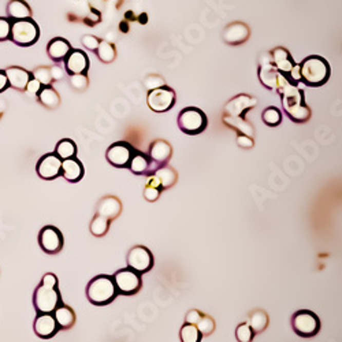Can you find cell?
Wrapping results in <instances>:
<instances>
[{
    "label": "cell",
    "instance_id": "cell-1",
    "mask_svg": "<svg viewBox=\"0 0 342 342\" xmlns=\"http://www.w3.org/2000/svg\"><path fill=\"white\" fill-rule=\"evenodd\" d=\"M277 92L282 96V106H283L286 115L293 122L304 123L310 121L311 110L306 104L304 90L301 88L292 84L289 78L282 74L279 82H278Z\"/></svg>",
    "mask_w": 342,
    "mask_h": 342
},
{
    "label": "cell",
    "instance_id": "cell-2",
    "mask_svg": "<svg viewBox=\"0 0 342 342\" xmlns=\"http://www.w3.org/2000/svg\"><path fill=\"white\" fill-rule=\"evenodd\" d=\"M331 69L329 62L322 56L312 55L300 63V75L301 81L307 86L318 88L325 85L330 78Z\"/></svg>",
    "mask_w": 342,
    "mask_h": 342
},
{
    "label": "cell",
    "instance_id": "cell-3",
    "mask_svg": "<svg viewBox=\"0 0 342 342\" xmlns=\"http://www.w3.org/2000/svg\"><path fill=\"white\" fill-rule=\"evenodd\" d=\"M117 288H115L114 279L108 275H98L88 283L86 288V296L94 306H107L111 301H114L117 297Z\"/></svg>",
    "mask_w": 342,
    "mask_h": 342
},
{
    "label": "cell",
    "instance_id": "cell-4",
    "mask_svg": "<svg viewBox=\"0 0 342 342\" xmlns=\"http://www.w3.org/2000/svg\"><path fill=\"white\" fill-rule=\"evenodd\" d=\"M208 126V118L197 107H186L178 115V127L185 135L196 136L203 133Z\"/></svg>",
    "mask_w": 342,
    "mask_h": 342
},
{
    "label": "cell",
    "instance_id": "cell-5",
    "mask_svg": "<svg viewBox=\"0 0 342 342\" xmlns=\"http://www.w3.org/2000/svg\"><path fill=\"white\" fill-rule=\"evenodd\" d=\"M33 304L39 314H53V311L61 304V293L58 286L41 282L33 296Z\"/></svg>",
    "mask_w": 342,
    "mask_h": 342
},
{
    "label": "cell",
    "instance_id": "cell-6",
    "mask_svg": "<svg viewBox=\"0 0 342 342\" xmlns=\"http://www.w3.org/2000/svg\"><path fill=\"white\" fill-rule=\"evenodd\" d=\"M40 37V29L32 18L28 20L14 21L11 24V34L10 39L12 43L21 47H30L37 43Z\"/></svg>",
    "mask_w": 342,
    "mask_h": 342
},
{
    "label": "cell",
    "instance_id": "cell-7",
    "mask_svg": "<svg viewBox=\"0 0 342 342\" xmlns=\"http://www.w3.org/2000/svg\"><path fill=\"white\" fill-rule=\"evenodd\" d=\"M292 327L294 333L302 338H311L320 330V319L312 311L300 310L292 316Z\"/></svg>",
    "mask_w": 342,
    "mask_h": 342
},
{
    "label": "cell",
    "instance_id": "cell-8",
    "mask_svg": "<svg viewBox=\"0 0 342 342\" xmlns=\"http://www.w3.org/2000/svg\"><path fill=\"white\" fill-rule=\"evenodd\" d=\"M114 283L117 292L123 296H131L141 289V277L130 269H122L114 274Z\"/></svg>",
    "mask_w": 342,
    "mask_h": 342
},
{
    "label": "cell",
    "instance_id": "cell-9",
    "mask_svg": "<svg viewBox=\"0 0 342 342\" xmlns=\"http://www.w3.org/2000/svg\"><path fill=\"white\" fill-rule=\"evenodd\" d=\"M175 100H177V94H175L174 89H171L167 85L149 90L147 98L148 106L155 112H166V111L171 110L174 107Z\"/></svg>",
    "mask_w": 342,
    "mask_h": 342
},
{
    "label": "cell",
    "instance_id": "cell-10",
    "mask_svg": "<svg viewBox=\"0 0 342 342\" xmlns=\"http://www.w3.org/2000/svg\"><path fill=\"white\" fill-rule=\"evenodd\" d=\"M129 269L139 274H145L154 267V255L148 248L137 245L127 253Z\"/></svg>",
    "mask_w": 342,
    "mask_h": 342
},
{
    "label": "cell",
    "instance_id": "cell-11",
    "mask_svg": "<svg viewBox=\"0 0 342 342\" xmlns=\"http://www.w3.org/2000/svg\"><path fill=\"white\" fill-rule=\"evenodd\" d=\"M133 154H135V148L131 147L130 144L126 141H118L110 145L106 152V158L114 167L123 168L129 167Z\"/></svg>",
    "mask_w": 342,
    "mask_h": 342
},
{
    "label": "cell",
    "instance_id": "cell-12",
    "mask_svg": "<svg viewBox=\"0 0 342 342\" xmlns=\"http://www.w3.org/2000/svg\"><path fill=\"white\" fill-rule=\"evenodd\" d=\"M39 244L40 248L48 255H56L63 248V236L61 230L55 226H45L39 234Z\"/></svg>",
    "mask_w": 342,
    "mask_h": 342
},
{
    "label": "cell",
    "instance_id": "cell-13",
    "mask_svg": "<svg viewBox=\"0 0 342 342\" xmlns=\"http://www.w3.org/2000/svg\"><path fill=\"white\" fill-rule=\"evenodd\" d=\"M282 74L275 69V66L271 62L270 52H264L259 58V80L267 89L277 90L278 82Z\"/></svg>",
    "mask_w": 342,
    "mask_h": 342
},
{
    "label": "cell",
    "instance_id": "cell-14",
    "mask_svg": "<svg viewBox=\"0 0 342 342\" xmlns=\"http://www.w3.org/2000/svg\"><path fill=\"white\" fill-rule=\"evenodd\" d=\"M257 99L248 94H238L224 106V114L233 118H245V114L256 107Z\"/></svg>",
    "mask_w": 342,
    "mask_h": 342
},
{
    "label": "cell",
    "instance_id": "cell-15",
    "mask_svg": "<svg viewBox=\"0 0 342 342\" xmlns=\"http://www.w3.org/2000/svg\"><path fill=\"white\" fill-rule=\"evenodd\" d=\"M39 177L47 181L55 179L61 175L62 171V159L56 154H47L40 158L36 167Z\"/></svg>",
    "mask_w": 342,
    "mask_h": 342
},
{
    "label": "cell",
    "instance_id": "cell-16",
    "mask_svg": "<svg viewBox=\"0 0 342 342\" xmlns=\"http://www.w3.org/2000/svg\"><path fill=\"white\" fill-rule=\"evenodd\" d=\"M249 36H251V29L248 25L240 22V21L229 24L222 33V39L229 45L244 44L249 39Z\"/></svg>",
    "mask_w": 342,
    "mask_h": 342
},
{
    "label": "cell",
    "instance_id": "cell-17",
    "mask_svg": "<svg viewBox=\"0 0 342 342\" xmlns=\"http://www.w3.org/2000/svg\"><path fill=\"white\" fill-rule=\"evenodd\" d=\"M65 67L69 75L85 74L89 69V58L81 49H71L65 59Z\"/></svg>",
    "mask_w": 342,
    "mask_h": 342
},
{
    "label": "cell",
    "instance_id": "cell-18",
    "mask_svg": "<svg viewBox=\"0 0 342 342\" xmlns=\"http://www.w3.org/2000/svg\"><path fill=\"white\" fill-rule=\"evenodd\" d=\"M171 155H173V148L164 140H156L149 145L148 156L158 168L166 166L168 163V160L171 159Z\"/></svg>",
    "mask_w": 342,
    "mask_h": 342
},
{
    "label": "cell",
    "instance_id": "cell-19",
    "mask_svg": "<svg viewBox=\"0 0 342 342\" xmlns=\"http://www.w3.org/2000/svg\"><path fill=\"white\" fill-rule=\"evenodd\" d=\"M58 331H59V326L52 314H39L34 320V333L40 338H52Z\"/></svg>",
    "mask_w": 342,
    "mask_h": 342
},
{
    "label": "cell",
    "instance_id": "cell-20",
    "mask_svg": "<svg viewBox=\"0 0 342 342\" xmlns=\"http://www.w3.org/2000/svg\"><path fill=\"white\" fill-rule=\"evenodd\" d=\"M270 55H271V62H273V65L275 66V69L281 74H283L285 77H289L290 71H292L294 66H296L289 51L283 48V47H277V48L273 49V51L270 52Z\"/></svg>",
    "mask_w": 342,
    "mask_h": 342
},
{
    "label": "cell",
    "instance_id": "cell-21",
    "mask_svg": "<svg viewBox=\"0 0 342 342\" xmlns=\"http://www.w3.org/2000/svg\"><path fill=\"white\" fill-rule=\"evenodd\" d=\"M129 168L131 170V173H135L137 175H152L158 170V167L149 159V156L139 151H135V154H133Z\"/></svg>",
    "mask_w": 342,
    "mask_h": 342
},
{
    "label": "cell",
    "instance_id": "cell-22",
    "mask_svg": "<svg viewBox=\"0 0 342 342\" xmlns=\"http://www.w3.org/2000/svg\"><path fill=\"white\" fill-rule=\"evenodd\" d=\"M6 77L8 80V86H12L18 90H25L28 82L33 78L32 73H29L22 67H16V66H11L8 69L4 70Z\"/></svg>",
    "mask_w": 342,
    "mask_h": 342
},
{
    "label": "cell",
    "instance_id": "cell-23",
    "mask_svg": "<svg viewBox=\"0 0 342 342\" xmlns=\"http://www.w3.org/2000/svg\"><path fill=\"white\" fill-rule=\"evenodd\" d=\"M122 212V203L114 196H106L103 197L98 204V215L104 216L108 220L118 218Z\"/></svg>",
    "mask_w": 342,
    "mask_h": 342
},
{
    "label": "cell",
    "instance_id": "cell-24",
    "mask_svg": "<svg viewBox=\"0 0 342 342\" xmlns=\"http://www.w3.org/2000/svg\"><path fill=\"white\" fill-rule=\"evenodd\" d=\"M70 51H71V45L63 37H55V39L49 41L48 47H47L48 56L55 62L65 61L66 56L70 53Z\"/></svg>",
    "mask_w": 342,
    "mask_h": 342
},
{
    "label": "cell",
    "instance_id": "cell-25",
    "mask_svg": "<svg viewBox=\"0 0 342 342\" xmlns=\"http://www.w3.org/2000/svg\"><path fill=\"white\" fill-rule=\"evenodd\" d=\"M84 166L78 159L75 158H70V159L62 160V171L61 174L63 178L69 182H78L80 179L84 177Z\"/></svg>",
    "mask_w": 342,
    "mask_h": 342
},
{
    "label": "cell",
    "instance_id": "cell-26",
    "mask_svg": "<svg viewBox=\"0 0 342 342\" xmlns=\"http://www.w3.org/2000/svg\"><path fill=\"white\" fill-rule=\"evenodd\" d=\"M7 15L12 21H21L32 18V10L24 0H11L7 4Z\"/></svg>",
    "mask_w": 342,
    "mask_h": 342
},
{
    "label": "cell",
    "instance_id": "cell-27",
    "mask_svg": "<svg viewBox=\"0 0 342 342\" xmlns=\"http://www.w3.org/2000/svg\"><path fill=\"white\" fill-rule=\"evenodd\" d=\"M53 316H55L59 329H63V330H69L70 327H73V325L75 323V314L70 307L65 306V304L58 306L56 310L53 311Z\"/></svg>",
    "mask_w": 342,
    "mask_h": 342
},
{
    "label": "cell",
    "instance_id": "cell-28",
    "mask_svg": "<svg viewBox=\"0 0 342 342\" xmlns=\"http://www.w3.org/2000/svg\"><path fill=\"white\" fill-rule=\"evenodd\" d=\"M37 99H39V102L43 104L47 108H58L59 104H61V98H59V93H58L56 90L51 88V86H43L41 90L37 94Z\"/></svg>",
    "mask_w": 342,
    "mask_h": 342
},
{
    "label": "cell",
    "instance_id": "cell-29",
    "mask_svg": "<svg viewBox=\"0 0 342 342\" xmlns=\"http://www.w3.org/2000/svg\"><path fill=\"white\" fill-rule=\"evenodd\" d=\"M223 123L227 125L229 127L234 129L238 135H245L249 136V137H253V135H255L253 126L249 122H246L245 118H233V117L223 115Z\"/></svg>",
    "mask_w": 342,
    "mask_h": 342
},
{
    "label": "cell",
    "instance_id": "cell-30",
    "mask_svg": "<svg viewBox=\"0 0 342 342\" xmlns=\"http://www.w3.org/2000/svg\"><path fill=\"white\" fill-rule=\"evenodd\" d=\"M246 323L251 326L255 334L263 333L269 326V315L265 314L263 310H255L253 312H251Z\"/></svg>",
    "mask_w": 342,
    "mask_h": 342
},
{
    "label": "cell",
    "instance_id": "cell-31",
    "mask_svg": "<svg viewBox=\"0 0 342 342\" xmlns=\"http://www.w3.org/2000/svg\"><path fill=\"white\" fill-rule=\"evenodd\" d=\"M156 175V178L159 179L160 186L163 191L166 189H170L171 186H174L177 181H178V174L174 168L168 167V166H163V167H159L158 170L154 173Z\"/></svg>",
    "mask_w": 342,
    "mask_h": 342
},
{
    "label": "cell",
    "instance_id": "cell-32",
    "mask_svg": "<svg viewBox=\"0 0 342 342\" xmlns=\"http://www.w3.org/2000/svg\"><path fill=\"white\" fill-rule=\"evenodd\" d=\"M162 186H160L159 179L156 178L155 174H152L148 177V181L145 183V187H144V197L148 201H156L159 199L160 193H162Z\"/></svg>",
    "mask_w": 342,
    "mask_h": 342
},
{
    "label": "cell",
    "instance_id": "cell-33",
    "mask_svg": "<svg viewBox=\"0 0 342 342\" xmlns=\"http://www.w3.org/2000/svg\"><path fill=\"white\" fill-rule=\"evenodd\" d=\"M55 154L62 160L70 159V158H74L75 154H77V145H75L73 140L63 139L58 143L56 148H55Z\"/></svg>",
    "mask_w": 342,
    "mask_h": 342
},
{
    "label": "cell",
    "instance_id": "cell-34",
    "mask_svg": "<svg viewBox=\"0 0 342 342\" xmlns=\"http://www.w3.org/2000/svg\"><path fill=\"white\" fill-rule=\"evenodd\" d=\"M261 119H263V122H264L267 126L277 127L279 126L282 122V112L278 110L277 107L270 106L263 111Z\"/></svg>",
    "mask_w": 342,
    "mask_h": 342
},
{
    "label": "cell",
    "instance_id": "cell-35",
    "mask_svg": "<svg viewBox=\"0 0 342 342\" xmlns=\"http://www.w3.org/2000/svg\"><path fill=\"white\" fill-rule=\"evenodd\" d=\"M201 333L199 331L197 326L185 323L179 331V338L181 342H201Z\"/></svg>",
    "mask_w": 342,
    "mask_h": 342
},
{
    "label": "cell",
    "instance_id": "cell-36",
    "mask_svg": "<svg viewBox=\"0 0 342 342\" xmlns=\"http://www.w3.org/2000/svg\"><path fill=\"white\" fill-rule=\"evenodd\" d=\"M98 56L99 59L104 63H111V62H114L115 56H117V51H115L114 44H111L108 41L103 40L100 41V44L98 47Z\"/></svg>",
    "mask_w": 342,
    "mask_h": 342
},
{
    "label": "cell",
    "instance_id": "cell-37",
    "mask_svg": "<svg viewBox=\"0 0 342 342\" xmlns=\"http://www.w3.org/2000/svg\"><path fill=\"white\" fill-rule=\"evenodd\" d=\"M110 223L111 220H108L107 218H104V216H100L96 214L93 220L90 222V233H92L94 237H103L107 232H108Z\"/></svg>",
    "mask_w": 342,
    "mask_h": 342
},
{
    "label": "cell",
    "instance_id": "cell-38",
    "mask_svg": "<svg viewBox=\"0 0 342 342\" xmlns=\"http://www.w3.org/2000/svg\"><path fill=\"white\" fill-rule=\"evenodd\" d=\"M196 326H197L199 331L201 333V335H210L215 330V322H214V319H212L211 316H208V315H203Z\"/></svg>",
    "mask_w": 342,
    "mask_h": 342
},
{
    "label": "cell",
    "instance_id": "cell-39",
    "mask_svg": "<svg viewBox=\"0 0 342 342\" xmlns=\"http://www.w3.org/2000/svg\"><path fill=\"white\" fill-rule=\"evenodd\" d=\"M236 337L238 342H252L253 337H255V333H253V330L251 329L248 323L245 322L237 327Z\"/></svg>",
    "mask_w": 342,
    "mask_h": 342
},
{
    "label": "cell",
    "instance_id": "cell-40",
    "mask_svg": "<svg viewBox=\"0 0 342 342\" xmlns=\"http://www.w3.org/2000/svg\"><path fill=\"white\" fill-rule=\"evenodd\" d=\"M33 78H36L37 81L40 82L41 85L48 86L52 82V77H51V70L49 67H37L32 73Z\"/></svg>",
    "mask_w": 342,
    "mask_h": 342
},
{
    "label": "cell",
    "instance_id": "cell-41",
    "mask_svg": "<svg viewBox=\"0 0 342 342\" xmlns=\"http://www.w3.org/2000/svg\"><path fill=\"white\" fill-rule=\"evenodd\" d=\"M70 85L75 90H84L89 85V80L85 74H74L70 75Z\"/></svg>",
    "mask_w": 342,
    "mask_h": 342
},
{
    "label": "cell",
    "instance_id": "cell-42",
    "mask_svg": "<svg viewBox=\"0 0 342 342\" xmlns=\"http://www.w3.org/2000/svg\"><path fill=\"white\" fill-rule=\"evenodd\" d=\"M144 85L148 90H154L158 89V88H162V86L166 85V82L160 75H148L145 80H144Z\"/></svg>",
    "mask_w": 342,
    "mask_h": 342
},
{
    "label": "cell",
    "instance_id": "cell-43",
    "mask_svg": "<svg viewBox=\"0 0 342 342\" xmlns=\"http://www.w3.org/2000/svg\"><path fill=\"white\" fill-rule=\"evenodd\" d=\"M11 34V22L7 18H0V41H6Z\"/></svg>",
    "mask_w": 342,
    "mask_h": 342
},
{
    "label": "cell",
    "instance_id": "cell-44",
    "mask_svg": "<svg viewBox=\"0 0 342 342\" xmlns=\"http://www.w3.org/2000/svg\"><path fill=\"white\" fill-rule=\"evenodd\" d=\"M82 44H84V47L85 48H88L89 51H96L99 47V44H100V41L99 40L98 37L96 36H92V34H86V36L82 37Z\"/></svg>",
    "mask_w": 342,
    "mask_h": 342
},
{
    "label": "cell",
    "instance_id": "cell-45",
    "mask_svg": "<svg viewBox=\"0 0 342 342\" xmlns=\"http://www.w3.org/2000/svg\"><path fill=\"white\" fill-rule=\"evenodd\" d=\"M237 144L238 147L245 148V149H251L255 145V141H253V137H249V136L245 135H238L237 136Z\"/></svg>",
    "mask_w": 342,
    "mask_h": 342
},
{
    "label": "cell",
    "instance_id": "cell-46",
    "mask_svg": "<svg viewBox=\"0 0 342 342\" xmlns=\"http://www.w3.org/2000/svg\"><path fill=\"white\" fill-rule=\"evenodd\" d=\"M203 315H204L203 312H200V311L191 310L186 314V319H185L186 322H185V323H189V325H195V326H196V325L199 323V320L201 319V316H203Z\"/></svg>",
    "mask_w": 342,
    "mask_h": 342
},
{
    "label": "cell",
    "instance_id": "cell-47",
    "mask_svg": "<svg viewBox=\"0 0 342 342\" xmlns=\"http://www.w3.org/2000/svg\"><path fill=\"white\" fill-rule=\"evenodd\" d=\"M41 88H43V85H41L40 82L37 81L36 78H32V80L28 82V85H26V89L25 90H26L29 94H39Z\"/></svg>",
    "mask_w": 342,
    "mask_h": 342
},
{
    "label": "cell",
    "instance_id": "cell-48",
    "mask_svg": "<svg viewBox=\"0 0 342 342\" xmlns=\"http://www.w3.org/2000/svg\"><path fill=\"white\" fill-rule=\"evenodd\" d=\"M51 70V77H52V81H61L62 78L65 77V71L59 67V66H52V67H49Z\"/></svg>",
    "mask_w": 342,
    "mask_h": 342
},
{
    "label": "cell",
    "instance_id": "cell-49",
    "mask_svg": "<svg viewBox=\"0 0 342 342\" xmlns=\"http://www.w3.org/2000/svg\"><path fill=\"white\" fill-rule=\"evenodd\" d=\"M43 283H47V285H52V286H58V278L53 275V274H45L43 279H41Z\"/></svg>",
    "mask_w": 342,
    "mask_h": 342
},
{
    "label": "cell",
    "instance_id": "cell-50",
    "mask_svg": "<svg viewBox=\"0 0 342 342\" xmlns=\"http://www.w3.org/2000/svg\"><path fill=\"white\" fill-rule=\"evenodd\" d=\"M8 86V80L6 77V73L0 70V92H3V90L7 89Z\"/></svg>",
    "mask_w": 342,
    "mask_h": 342
},
{
    "label": "cell",
    "instance_id": "cell-51",
    "mask_svg": "<svg viewBox=\"0 0 342 342\" xmlns=\"http://www.w3.org/2000/svg\"><path fill=\"white\" fill-rule=\"evenodd\" d=\"M119 29H121V32H123V33L129 32V25H127V21L126 20L123 21L122 24L119 25Z\"/></svg>",
    "mask_w": 342,
    "mask_h": 342
},
{
    "label": "cell",
    "instance_id": "cell-52",
    "mask_svg": "<svg viewBox=\"0 0 342 342\" xmlns=\"http://www.w3.org/2000/svg\"><path fill=\"white\" fill-rule=\"evenodd\" d=\"M139 22L140 24H147V14H143V15L139 16Z\"/></svg>",
    "mask_w": 342,
    "mask_h": 342
},
{
    "label": "cell",
    "instance_id": "cell-53",
    "mask_svg": "<svg viewBox=\"0 0 342 342\" xmlns=\"http://www.w3.org/2000/svg\"><path fill=\"white\" fill-rule=\"evenodd\" d=\"M2 114H3V110H2V108H0V117H2Z\"/></svg>",
    "mask_w": 342,
    "mask_h": 342
}]
</instances>
